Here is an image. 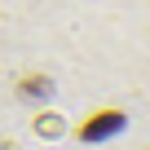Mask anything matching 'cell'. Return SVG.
Wrapping results in <instances>:
<instances>
[{
    "instance_id": "obj_2",
    "label": "cell",
    "mask_w": 150,
    "mask_h": 150,
    "mask_svg": "<svg viewBox=\"0 0 150 150\" xmlns=\"http://www.w3.org/2000/svg\"><path fill=\"white\" fill-rule=\"evenodd\" d=\"M18 93H31V97H44V93H49V80H40V75H27V80L18 84Z\"/></svg>"
},
{
    "instance_id": "obj_1",
    "label": "cell",
    "mask_w": 150,
    "mask_h": 150,
    "mask_svg": "<svg viewBox=\"0 0 150 150\" xmlns=\"http://www.w3.org/2000/svg\"><path fill=\"white\" fill-rule=\"evenodd\" d=\"M115 128H124V115H119V110H106V115L80 124V137H84V141H102V137H110Z\"/></svg>"
}]
</instances>
